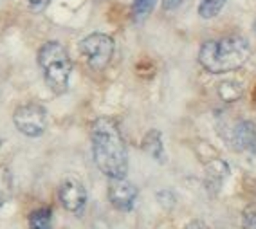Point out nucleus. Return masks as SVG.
<instances>
[{
	"label": "nucleus",
	"instance_id": "1",
	"mask_svg": "<svg viewBox=\"0 0 256 229\" xmlns=\"http://www.w3.org/2000/svg\"><path fill=\"white\" fill-rule=\"evenodd\" d=\"M92 159L108 179H126L128 150L118 121L108 116L94 120L90 126Z\"/></svg>",
	"mask_w": 256,
	"mask_h": 229
},
{
	"label": "nucleus",
	"instance_id": "2",
	"mask_svg": "<svg viewBox=\"0 0 256 229\" xmlns=\"http://www.w3.org/2000/svg\"><path fill=\"white\" fill-rule=\"evenodd\" d=\"M251 58V44L238 34L204 42L198 49V64L210 74H228L242 69Z\"/></svg>",
	"mask_w": 256,
	"mask_h": 229
},
{
	"label": "nucleus",
	"instance_id": "3",
	"mask_svg": "<svg viewBox=\"0 0 256 229\" xmlns=\"http://www.w3.org/2000/svg\"><path fill=\"white\" fill-rule=\"evenodd\" d=\"M38 65L44 74L47 87L52 94L62 96L69 90L70 74H72V60L64 44L56 40L46 42L38 49Z\"/></svg>",
	"mask_w": 256,
	"mask_h": 229
},
{
	"label": "nucleus",
	"instance_id": "4",
	"mask_svg": "<svg viewBox=\"0 0 256 229\" xmlns=\"http://www.w3.org/2000/svg\"><path fill=\"white\" fill-rule=\"evenodd\" d=\"M80 52L94 70H103L114 58L116 42L106 32H90L80 42Z\"/></svg>",
	"mask_w": 256,
	"mask_h": 229
},
{
	"label": "nucleus",
	"instance_id": "5",
	"mask_svg": "<svg viewBox=\"0 0 256 229\" xmlns=\"http://www.w3.org/2000/svg\"><path fill=\"white\" fill-rule=\"evenodd\" d=\"M13 123L26 138H40L47 128V110L38 103H26L14 110Z\"/></svg>",
	"mask_w": 256,
	"mask_h": 229
},
{
	"label": "nucleus",
	"instance_id": "6",
	"mask_svg": "<svg viewBox=\"0 0 256 229\" xmlns=\"http://www.w3.org/2000/svg\"><path fill=\"white\" fill-rule=\"evenodd\" d=\"M58 198L69 213L82 215L87 206L88 195L85 186L78 179H64L58 188Z\"/></svg>",
	"mask_w": 256,
	"mask_h": 229
},
{
	"label": "nucleus",
	"instance_id": "7",
	"mask_svg": "<svg viewBox=\"0 0 256 229\" xmlns=\"http://www.w3.org/2000/svg\"><path fill=\"white\" fill-rule=\"evenodd\" d=\"M138 188L126 179H110L108 200L119 211H132L138 200Z\"/></svg>",
	"mask_w": 256,
	"mask_h": 229
},
{
	"label": "nucleus",
	"instance_id": "8",
	"mask_svg": "<svg viewBox=\"0 0 256 229\" xmlns=\"http://www.w3.org/2000/svg\"><path fill=\"white\" fill-rule=\"evenodd\" d=\"M229 144L236 152L256 154V124L247 120L238 121L229 134Z\"/></svg>",
	"mask_w": 256,
	"mask_h": 229
},
{
	"label": "nucleus",
	"instance_id": "9",
	"mask_svg": "<svg viewBox=\"0 0 256 229\" xmlns=\"http://www.w3.org/2000/svg\"><path fill=\"white\" fill-rule=\"evenodd\" d=\"M142 150L148 156L154 157L159 162H164V144H162V134L159 130H150L142 139Z\"/></svg>",
	"mask_w": 256,
	"mask_h": 229
},
{
	"label": "nucleus",
	"instance_id": "10",
	"mask_svg": "<svg viewBox=\"0 0 256 229\" xmlns=\"http://www.w3.org/2000/svg\"><path fill=\"white\" fill-rule=\"evenodd\" d=\"M29 229H52V210L49 206L38 208L28 216Z\"/></svg>",
	"mask_w": 256,
	"mask_h": 229
},
{
	"label": "nucleus",
	"instance_id": "11",
	"mask_svg": "<svg viewBox=\"0 0 256 229\" xmlns=\"http://www.w3.org/2000/svg\"><path fill=\"white\" fill-rule=\"evenodd\" d=\"M156 4H157V0H134L132 10H130L132 20L136 24H142L152 14Z\"/></svg>",
	"mask_w": 256,
	"mask_h": 229
},
{
	"label": "nucleus",
	"instance_id": "12",
	"mask_svg": "<svg viewBox=\"0 0 256 229\" xmlns=\"http://www.w3.org/2000/svg\"><path fill=\"white\" fill-rule=\"evenodd\" d=\"M226 2L228 0H200L198 2V14H200V18H216L222 13V10H224Z\"/></svg>",
	"mask_w": 256,
	"mask_h": 229
},
{
	"label": "nucleus",
	"instance_id": "13",
	"mask_svg": "<svg viewBox=\"0 0 256 229\" xmlns=\"http://www.w3.org/2000/svg\"><path fill=\"white\" fill-rule=\"evenodd\" d=\"M229 175V168L224 160H215L208 166V182H216V190L220 188V184L224 182V179Z\"/></svg>",
	"mask_w": 256,
	"mask_h": 229
},
{
	"label": "nucleus",
	"instance_id": "14",
	"mask_svg": "<svg viewBox=\"0 0 256 229\" xmlns=\"http://www.w3.org/2000/svg\"><path fill=\"white\" fill-rule=\"evenodd\" d=\"M218 96L222 98L224 101L231 103V101H236L238 98L242 96V87L234 82H224L220 83L218 87Z\"/></svg>",
	"mask_w": 256,
	"mask_h": 229
},
{
	"label": "nucleus",
	"instance_id": "15",
	"mask_svg": "<svg viewBox=\"0 0 256 229\" xmlns=\"http://www.w3.org/2000/svg\"><path fill=\"white\" fill-rule=\"evenodd\" d=\"M242 228L244 229H256V206L247 208V210L244 211Z\"/></svg>",
	"mask_w": 256,
	"mask_h": 229
},
{
	"label": "nucleus",
	"instance_id": "16",
	"mask_svg": "<svg viewBox=\"0 0 256 229\" xmlns=\"http://www.w3.org/2000/svg\"><path fill=\"white\" fill-rule=\"evenodd\" d=\"M184 4V0H162V10L164 11H175Z\"/></svg>",
	"mask_w": 256,
	"mask_h": 229
},
{
	"label": "nucleus",
	"instance_id": "17",
	"mask_svg": "<svg viewBox=\"0 0 256 229\" xmlns=\"http://www.w3.org/2000/svg\"><path fill=\"white\" fill-rule=\"evenodd\" d=\"M28 2L32 6V8H36V10H40V8L47 6V2H49V0H28Z\"/></svg>",
	"mask_w": 256,
	"mask_h": 229
},
{
	"label": "nucleus",
	"instance_id": "18",
	"mask_svg": "<svg viewBox=\"0 0 256 229\" xmlns=\"http://www.w3.org/2000/svg\"><path fill=\"white\" fill-rule=\"evenodd\" d=\"M252 101H254V105H256V88H254V92H252Z\"/></svg>",
	"mask_w": 256,
	"mask_h": 229
},
{
	"label": "nucleus",
	"instance_id": "19",
	"mask_svg": "<svg viewBox=\"0 0 256 229\" xmlns=\"http://www.w3.org/2000/svg\"><path fill=\"white\" fill-rule=\"evenodd\" d=\"M2 204H4V198H2V193H0V206H2Z\"/></svg>",
	"mask_w": 256,
	"mask_h": 229
},
{
	"label": "nucleus",
	"instance_id": "20",
	"mask_svg": "<svg viewBox=\"0 0 256 229\" xmlns=\"http://www.w3.org/2000/svg\"><path fill=\"white\" fill-rule=\"evenodd\" d=\"M0 148H2V139H0Z\"/></svg>",
	"mask_w": 256,
	"mask_h": 229
},
{
	"label": "nucleus",
	"instance_id": "21",
	"mask_svg": "<svg viewBox=\"0 0 256 229\" xmlns=\"http://www.w3.org/2000/svg\"><path fill=\"white\" fill-rule=\"evenodd\" d=\"M254 32H256V22H254Z\"/></svg>",
	"mask_w": 256,
	"mask_h": 229
}]
</instances>
